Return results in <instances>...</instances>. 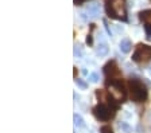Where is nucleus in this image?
<instances>
[{"instance_id":"f257e3e1","label":"nucleus","mask_w":151,"mask_h":133,"mask_svg":"<svg viewBox=\"0 0 151 133\" xmlns=\"http://www.w3.org/2000/svg\"><path fill=\"white\" fill-rule=\"evenodd\" d=\"M105 11L112 19L127 22V1L126 0H105Z\"/></svg>"},{"instance_id":"f03ea898","label":"nucleus","mask_w":151,"mask_h":133,"mask_svg":"<svg viewBox=\"0 0 151 133\" xmlns=\"http://www.w3.org/2000/svg\"><path fill=\"white\" fill-rule=\"evenodd\" d=\"M129 87V97L134 102H145L147 100V87L145 86V83L142 82L138 78H131L128 82Z\"/></svg>"},{"instance_id":"7ed1b4c3","label":"nucleus","mask_w":151,"mask_h":133,"mask_svg":"<svg viewBox=\"0 0 151 133\" xmlns=\"http://www.w3.org/2000/svg\"><path fill=\"white\" fill-rule=\"evenodd\" d=\"M115 110L116 108L111 106V102L109 104H99L97 106L93 108V114L100 121H109L115 116Z\"/></svg>"},{"instance_id":"20e7f679","label":"nucleus","mask_w":151,"mask_h":133,"mask_svg":"<svg viewBox=\"0 0 151 133\" xmlns=\"http://www.w3.org/2000/svg\"><path fill=\"white\" fill-rule=\"evenodd\" d=\"M132 60L136 62V63H140V65L150 62L151 60V46L139 43L138 46H136L135 53L132 54Z\"/></svg>"},{"instance_id":"39448f33","label":"nucleus","mask_w":151,"mask_h":133,"mask_svg":"<svg viewBox=\"0 0 151 133\" xmlns=\"http://www.w3.org/2000/svg\"><path fill=\"white\" fill-rule=\"evenodd\" d=\"M108 87H109V94L113 100L116 101H124L126 100V90H124V86L120 82L119 79H111V83L108 82Z\"/></svg>"},{"instance_id":"423d86ee","label":"nucleus","mask_w":151,"mask_h":133,"mask_svg":"<svg viewBox=\"0 0 151 133\" xmlns=\"http://www.w3.org/2000/svg\"><path fill=\"white\" fill-rule=\"evenodd\" d=\"M139 19L145 26L147 38H151V10H143L139 12Z\"/></svg>"},{"instance_id":"0eeeda50","label":"nucleus","mask_w":151,"mask_h":133,"mask_svg":"<svg viewBox=\"0 0 151 133\" xmlns=\"http://www.w3.org/2000/svg\"><path fill=\"white\" fill-rule=\"evenodd\" d=\"M104 73L107 74V77L111 79H119L120 78V70H119V67H117L115 60H111V62H108V63L104 66Z\"/></svg>"},{"instance_id":"6e6552de","label":"nucleus","mask_w":151,"mask_h":133,"mask_svg":"<svg viewBox=\"0 0 151 133\" xmlns=\"http://www.w3.org/2000/svg\"><path fill=\"white\" fill-rule=\"evenodd\" d=\"M100 11H101V8L99 3H92L86 7V14H88L89 18H97L100 15Z\"/></svg>"},{"instance_id":"1a4fd4ad","label":"nucleus","mask_w":151,"mask_h":133,"mask_svg":"<svg viewBox=\"0 0 151 133\" xmlns=\"http://www.w3.org/2000/svg\"><path fill=\"white\" fill-rule=\"evenodd\" d=\"M108 53H109V47H108V43L107 42H100L96 47V55L100 58L103 57H107Z\"/></svg>"},{"instance_id":"9d476101","label":"nucleus","mask_w":151,"mask_h":133,"mask_svg":"<svg viewBox=\"0 0 151 133\" xmlns=\"http://www.w3.org/2000/svg\"><path fill=\"white\" fill-rule=\"evenodd\" d=\"M119 48L122 53H124V54H128L129 51L132 50V43L131 41H129L128 38H123L122 41H120L119 43Z\"/></svg>"},{"instance_id":"9b49d317","label":"nucleus","mask_w":151,"mask_h":133,"mask_svg":"<svg viewBox=\"0 0 151 133\" xmlns=\"http://www.w3.org/2000/svg\"><path fill=\"white\" fill-rule=\"evenodd\" d=\"M73 121H74V127L76 128H85V121L82 118L81 114L74 113L73 114Z\"/></svg>"},{"instance_id":"f8f14e48","label":"nucleus","mask_w":151,"mask_h":133,"mask_svg":"<svg viewBox=\"0 0 151 133\" xmlns=\"http://www.w3.org/2000/svg\"><path fill=\"white\" fill-rule=\"evenodd\" d=\"M119 127H120V129H122L123 133H132V130H134L131 125H129L128 122H126V121H120Z\"/></svg>"},{"instance_id":"ddd939ff","label":"nucleus","mask_w":151,"mask_h":133,"mask_svg":"<svg viewBox=\"0 0 151 133\" xmlns=\"http://www.w3.org/2000/svg\"><path fill=\"white\" fill-rule=\"evenodd\" d=\"M84 55L82 53V44L81 43H76L74 44V57L76 58H81Z\"/></svg>"},{"instance_id":"4468645a","label":"nucleus","mask_w":151,"mask_h":133,"mask_svg":"<svg viewBox=\"0 0 151 133\" xmlns=\"http://www.w3.org/2000/svg\"><path fill=\"white\" fill-rule=\"evenodd\" d=\"M88 78H89V82H92V83H97L100 81V75L97 73H89Z\"/></svg>"},{"instance_id":"2eb2a0df","label":"nucleus","mask_w":151,"mask_h":133,"mask_svg":"<svg viewBox=\"0 0 151 133\" xmlns=\"http://www.w3.org/2000/svg\"><path fill=\"white\" fill-rule=\"evenodd\" d=\"M76 85L78 86L80 89H82V90H86V89H88V83L80 78H76Z\"/></svg>"},{"instance_id":"dca6fc26","label":"nucleus","mask_w":151,"mask_h":133,"mask_svg":"<svg viewBox=\"0 0 151 133\" xmlns=\"http://www.w3.org/2000/svg\"><path fill=\"white\" fill-rule=\"evenodd\" d=\"M100 133H113V130L109 125H104V127L100 128Z\"/></svg>"},{"instance_id":"f3484780","label":"nucleus","mask_w":151,"mask_h":133,"mask_svg":"<svg viewBox=\"0 0 151 133\" xmlns=\"http://www.w3.org/2000/svg\"><path fill=\"white\" fill-rule=\"evenodd\" d=\"M80 18H81L82 22H88V18H89V16H86V14H85V12H81V14H80Z\"/></svg>"},{"instance_id":"a211bd4d","label":"nucleus","mask_w":151,"mask_h":133,"mask_svg":"<svg viewBox=\"0 0 151 133\" xmlns=\"http://www.w3.org/2000/svg\"><path fill=\"white\" fill-rule=\"evenodd\" d=\"M84 1H86V0H74V4L76 6H78V4H82Z\"/></svg>"}]
</instances>
